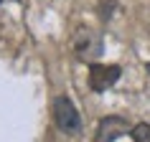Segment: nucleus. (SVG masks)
<instances>
[{"instance_id": "f03ea898", "label": "nucleus", "mask_w": 150, "mask_h": 142, "mask_svg": "<svg viewBox=\"0 0 150 142\" xmlns=\"http://www.w3.org/2000/svg\"><path fill=\"white\" fill-rule=\"evenodd\" d=\"M74 53L79 61H94L102 53V36L92 28H79L74 33Z\"/></svg>"}, {"instance_id": "423d86ee", "label": "nucleus", "mask_w": 150, "mask_h": 142, "mask_svg": "<svg viewBox=\"0 0 150 142\" xmlns=\"http://www.w3.org/2000/svg\"><path fill=\"white\" fill-rule=\"evenodd\" d=\"M117 5V0H99V5H97V10H99V18L102 20H107V18L112 15V8Z\"/></svg>"}, {"instance_id": "39448f33", "label": "nucleus", "mask_w": 150, "mask_h": 142, "mask_svg": "<svg viewBox=\"0 0 150 142\" xmlns=\"http://www.w3.org/2000/svg\"><path fill=\"white\" fill-rule=\"evenodd\" d=\"M130 137H132V142H150V124H148V122H137V124H132Z\"/></svg>"}, {"instance_id": "6e6552de", "label": "nucleus", "mask_w": 150, "mask_h": 142, "mask_svg": "<svg viewBox=\"0 0 150 142\" xmlns=\"http://www.w3.org/2000/svg\"><path fill=\"white\" fill-rule=\"evenodd\" d=\"M0 3H3V0H0Z\"/></svg>"}, {"instance_id": "f257e3e1", "label": "nucleus", "mask_w": 150, "mask_h": 142, "mask_svg": "<svg viewBox=\"0 0 150 142\" xmlns=\"http://www.w3.org/2000/svg\"><path fill=\"white\" fill-rule=\"evenodd\" d=\"M51 109H54V122L61 132H66V134L81 132V117H79V112H76V107H74V102L66 94L56 96Z\"/></svg>"}, {"instance_id": "7ed1b4c3", "label": "nucleus", "mask_w": 150, "mask_h": 142, "mask_svg": "<svg viewBox=\"0 0 150 142\" xmlns=\"http://www.w3.org/2000/svg\"><path fill=\"white\" fill-rule=\"evenodd\" d=\"M120 74H122V69L117 63H92L89 66V89L102 94L112 84H117Z\"/></svg>"}, {"instance_id": "20e7f679", "label": "nucleus", "mask_w": 150, "mask_h": 142, "mask_svg": "<svg viewBox=\"0 0 150 142\" xmlns=\"http://www.w3.org/2000/svg\"><path fill=\"white\" fill-rule=\"evenodd\" d=\"M132 129L130 122L125 117H120V114H107V117L99 119V124H97V132H94V142H115L117 137L127 134Z\"/></svg>"}, {"instance_id": "0eeeda50", "label": "nucleus", "mask_w": 150, "mask_h": 142, "mask_svg": "<svg viewBox=\"0 0 150 142\" xmlns=\"http://www.w3.org/2000/svg\"><path fill=\"white\" fill-rule=\"evenodd\" d=\"M145 69H148V74H150V61H148V66H145Z\"/></svg>"}]
</instances>
